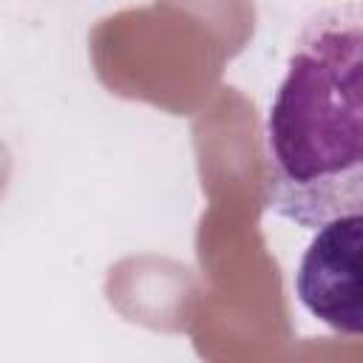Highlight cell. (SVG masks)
Returning a JSON list of instances; mask_svg holds the SVG:
<instances>
[{
	"instance_id": "cell-1",
	"label": "cell",
	"mask_w": 363,
	"mask_h": 363,
	"mask_svg": "<svg viewBox=\"0 0 363 363\" xmlns=\"http://www.w3.org/2000/svg\"><path fill=\"white\" fill-rule=\"evenodd\" d=\"M267 207L318 230L363 213V0L318 11L298 34L264 122Z\"/></svg>"
},
{
	"instance_id": "cell-2",
	"label": "cell",
	"mask_w": 363,
	"mask_h": 363,
	"mask_svg": "<svg viewBox=\"0 0 363 363\" xmlns=\"http://www.w3.org/2000/svg\"><path fill=\"white\" fill-rule=\"evenodd\" d=\"M301 306L346 337H363V213L320 224L295 272Z\"/></svg>"
}]
</instances>
